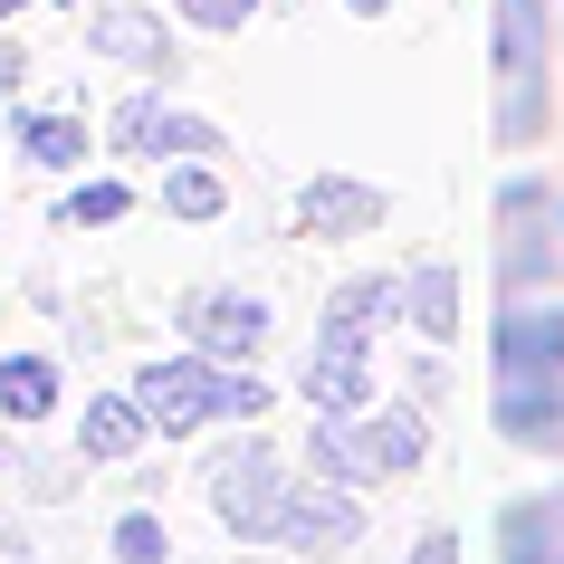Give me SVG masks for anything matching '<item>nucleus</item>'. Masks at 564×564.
Listing matches in <instances>:
<instances>
[{"label":"nucleus","mask_w":564,"mask_h":564,"mask_svg":"<svg viewBox=\"0 0 564 564\" xmlns=\"http://www.w3.org/2000/svg\"><path fill=\"white\" fill-rule=\"evenodd\" d=\"M412 564H449V535H431V545H421V555Z\"/></svg>","instance_id":"4be33fe9"},{"label":"nucleus","mask_w":564,"mask_h":564,"mask_svg":"<svg viewBox=\"0 0 564 564\" xmlns=\"http://www.w3.org/2000/svg\"><path fill=\"white\" fill-rule=\"evenodd\" d=\"M278 498H288V488H278V459H268V449H230L220 478H210V507H220L239 535H278Z\"/></svg>","instance_id":"0eeeda50"},{"label":"nucleus","mask_w":564,"mask_h":564,"mask_svg":"<svg viewBox=\"0 0 564 564\" xmlns=\"http://www.w3.org/2000/svg\"><path fill=\"white\" fill-rule=\"evenodd\" d=\"M134 441H144V402H87V431H77L87 459H134Z\"/></svg>","instance_id":"2eb2a0df"},{"label":"nucleus","mask_w":564,"mask_h":564,"mask_svg":"<svg viewBox=\"0 0 564 564\" xmlns=\"http://www.w3.org/2000/svg\"><path fill=\"white\" fill-rule=\"evenodd\" d=\"M498 278H507V297H527L535 278H564V202L555 192H535V182H517L498 210Z\"/></svg>","instance_id":"39448f33"},{"label":"nucleus","mask_w":564,"mask_h":564,"mask_svg":"<svg viewBox=\"0 0 564 564\" xmlns=\"http://www.w3.org/2000/svg\"><path fill=\"white\" fill-rule=\"evenodd\" d=\"M0 87H20V58H0Z\"/></svg>","instance_id":"5701e85b"},{"label":"nucleus","mask_w":564,"mask_h":564,"mask_svg":"<svg viewBox=\"0 0 564 564\" xmlns=\"http://www.w3.org/2000/svg\"><path fill=\"white\" fill-rule=\"evenodd\" d=\"M412 326H421V335H459V278H449L441 259L412 278Z\"/></svg>","instance_id":"dca6fc26"},{"label":"nucleus","mask_w":564,"mask_h":564,"mask_svg":"<svg viewBox=\"0 0 564 564\" xmlns=\"http://www.w3.org/2000/svg\"><path fill=\"white\" fill-rule=\"evenodd\" d=\"M498 431L517 449L564 459V306H507L498 316Z\"/></svg>","instance_id":"f257e3e1"},{"label":"nucleus","mask_w":564,"mask_h":564,"mask_svg":"<svg viewBox=\"0 0 564 564\" xmlns=\"http://www.w3.org/2000/svg\"><path fill=\"white\" fill-rule=\"evenodd\" d=\"M345 10H383V0H345Z\"/></svg>","instance_id":"b1692460"},{"label":"nucleus","mask_w":564,"mask_h":564,"mask_svg":"<svg viewBox=\"0 0 564 564\" xmlns=\"http://www.w3.org/2000/svg\"><path fill=\"white\" fill-rule=\"evenodd\" d=\"M163 210H173V220H210V210H220V173H173L163 182Z\"/></svg>","instance_id":"a211bd4d"},{"label":"nucleus","mask_w":564,"mask_h":564,"mask_svg":"<svg viewBox=\"0 0 564 564\" xmlns=\"http://www.w3.org/2000/svg\"><path fill=\"white\" fill-rule=\"evenodd\" d=\"M20 153L30 163H87V124L77 116H30L20 124Z\"/></svg>","instance_id":"f3484780"},{"label":"nucleus","mask_w":564,"mask_h":564,"mask_svg":"<svg viewBox=\"0 0 564 564\" xmlns=\"http://www.w3.org/2000/svg\"><path fill=\"white\" fill-rule=\"evenodd\" d=\"M67 220H124V182H87V192L67 202Z\"/></svg>","instance_id":"6ab92c4d"},{"label":"nucleus","mask_w":564,"mask_h":564,"mask_svg":"<svg viewBox=\"0 0 564 564\" xmlns=\"http://www.w3.org/2000/svg\"><path fill=\"white\" fill-rule=\"evenodd\" d=\"M116 144H124V153H220V124L173 116L163 96H134V106L116 116Z\"/></svg>","instance_id":"9b49d317"},{"label":"nucleus","mask_w":564,"mask_h":564,"mask_svg":"<svg viewBox=\"0 0 564 564\" xmlns=\"http://www.w3.org/2000/svg\"><path fill=\"white\" fill-rule=\"evenodd\" d=\"M182 10H192V20H202V30H239V20H249V10H259V0H182Z\"/></svg>","instance_id":"412c9836"},{"label":"nucleus","mask_w":564,"mask_h":564,"mask_svg":"<svg viewBox=\"0 0 564 564\" xmlns=\"http://www.w3.org/2000/svg\"><path fill=\"white\" fill-rule=\"evenodd\" d=\"M116 555L124 564H153V555H163V527H153V517H124V527H116Z\"/></svg>","instance_id":"aec40b11"},{"label":"nucleus","mask_w":564,"mask_h":564,"mask_svg":"<svg viewBox=\"0 0 564 564\" xmlns=\"http://www.w3.org/2000/svg\"><path fill=\"white\" fill-rule=\"evenodd\" d=\"M545 134V0H498V144Z\"/></svg>","instance_id":"20e7f679"},{"label":"nucleus","mask_w":564,"mask_h":564,"mask_svg":"<svg viewBox=\"0 0 564 564\" xmlns=\"http://www.w3.org/2000/svg\"><path fill=\"white\" fill-rule=\"evenodd\" d=\"M507 564H564V488L507 507Z\"/></svg>","instance_id":"f8f14e48"},{"label":"nucleus","mask_w":564,"mask_h":564,"mask_svg":"<svg viewBox=\"0 0 564 564\" xmlns=\"http://www.w3.org/2000/svg\"><path fill=\"white\" fill-rule=\"evenodd\" d=\"M364 507L345 488H288L278 498V545H297V555H335V545H355Z\"/></svg>","instance_id":"6e6552de"},{"label":"nucleus","mask_w":564,"mask_h":564,"mask_svg":"<svg viewBox=\"0 0 564 564\" xmlns=\"http://www.w3.org/2000/svg\"><path fill=\"white\" fill-rule=\"evenodd\" d=\"M10 10H20V0H0V20H10Z\"/></svg>","instance_id":"393cba45"},{"label":"nucleus","mask_w":564,"mask_h":564,"mask_svg":"<svg viewBox=\"0 0 564 564\" xmlns=\"http://www.w3.org/2000/svg\"><path fill=\"white\" fill-rule=\"evenodd\" d=\"M383 192H373V182H345V173H316V182H306V192H297V220H306V230H316V239H364V230H383Z\"/></svg>","instance_id":"1a4fd4ad"},{"label":"nucleus","mask_w":564,"mask_h":564,"mask_svg":"<svg viewBox=\"0 0 564 564\" xmlns=\"http://www.w3.org/2000/svg\"><path fill=\"white\" fill-rule=\"evenodd\" d=\"M96 48H106V58H134V67H173V48H163V30H153L144 10H106V20H96Z\"/></svg>","instance_id":"4468645a"},{"label":"nucleus","mask_w":564,"mask_h":564,"mask_svg":"<svg viewBox=\"0 0 564 564\" xmlns=\"http://www.w3.org/2000/svg\"><path fill=\"white\" fill-rule=\"evenodd\" d=\"M383 316H402V288H392V278H355V288L326 306V335H316V355H306V392H316V412H326V421H355L364 412V392H373L364 345H373Z\"/></svg>","instance_id":"f03ea898"},{"label":"nucleus","mask_w":564,"mask_h":564,"mask_svg":"<svg viewBox=\"0 0 564 564\" xmlns=\"http://www.w3.org/2000/svg\"><path fill=\"white\" fill-rule=\"evenodd\" d=\"M316 469L326 478H402V469H421V412H383V421H364V431L316 412Z\"/></svg>","instance_id":"423d86ee"},{"label":"nucleus","mask_w":564,"mask_h":564,"mask_svg":"<svg viewBox=\"0 0 564 564\" xmlns=\"http://www.w3.org/2000/svg\"><path fill=\"white\" fill-rule=\"evenodd\" d=\"M48 402H58V364H48V355H10V364H0V412H10V421H39Z\"/></svg>","instance_id":"ddd939ff"},{"label":"nucleus","mask_w":564,"mask_h":564,"mask_svg":"<svg viewBox=\"0 0 564 564\" xmlns=\"http://www.w3.org/2000/svg\"><path fill=\"white\" fill-rule=\"evenodd\" d=\"M249 412H268V383H259V373H239V364L182 355V364H153V373H144V421H163V431L249 421Z\"/></svg>","instance_id":"7ed1b4c3"},{"label":"nucleus","mask_w":564,"mask_h":564,"mask_svg":"<svg viewBox=\"0 0 564 564\" xmlns=\"http://www.w3.org/2000/svg\"><path fill=\"white\" fill-rule=\"evenodd\" d=\"M182 326L202 355H259L268 345V306L259 297H230V288H202V297L182 306Z\"/></svg>","instance_id":"9d476101"}]
</instances>
